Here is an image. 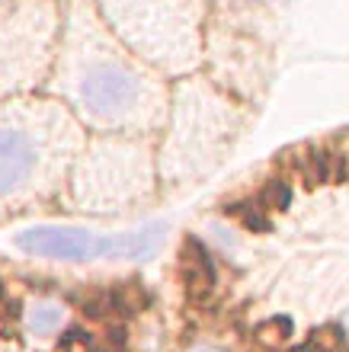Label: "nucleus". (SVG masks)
<instances>
[{
  "instance_id": "obj_1",
  "label": "nucleus",
  "mask_w": 349,
  "mask_h": 352,
  "mask_svg": "<svg viewBox=\"0 0 349 352\" xmlns=\"http://www.w3.org/2000/svg\"><path fill=\"white\" fill-rule=\"evenodd\" d=\"M164 228L147 224L141 231L125 234H96L87 228H58V224H42L17 234V247L36 256H52V260H141L157 247Z\"/></svg>"
},
{
  "instance_id": "obj_2",
  "label": "nucleus",
  "mask_w": 349,
  "mask_h": 352,
  "mask_svg": "<svg viewBox=\"0 0 349 352\" xmlns=\"http://www.w3.org/2000/svg\"><path fill=\"white\" fill-rule=\"evenodd\" d=\"M74 93L77 102L96 119H122L138 109L145 84L129 65L116 58H87L77 67Z\"/></svg>"
},
{
  "instance_id": "obj_3",
  "label": "nucleus",
  "mask_w": 349,
  "mask_h": 352,
  "mask_svg": "<svg viewBox=\"0 0 349 352\" xmlns=\"http://www.w3.org/2000/svg\"><path fill=\"white\" fill-rule=\"evenodd\" d=\"M39 144L26 129L0 125V195H10L36 176Z\"/></svg>"
},
{
  "instance_id": "obj_4",
  "label": "nucleus",
  "mask_w": 349,
  "mask_h": 352,
  "mask_svg": "<svg viewBox=\"0 0 349 352\" xmlns=\"http://www.w3.org/2000/svg\"><path fill=\"white\" fill-rule=\"evenodd\" d=\"M183 276H186V288L193 292L195 298L205 295L211 285H215V266H211L209 253L199 241H189L183 250Z\"/></svg>"
},
{
  "instance_id": "obj_5",
  "label": "nucleus",
  "mask_w": 349,
  "mask_h": 352,
  "mask_svg": "<svg viewBox=\"0 0 349 352\" xmlns=\"http://www.w3.org/2000/svg\"><path fill=\"white\" fill-rule=\"evenodd\" d=\"M61 307L58 305H48V301H39V305L29 307V327L36 330V333H55L58 327H61Z\"/></svg>"
},
{
  "instance_id": "obj_6",
  "label": "nucleus",
  "mask_w": 349,
  "mask_h": 352,
  "mask_svg": "<svg viewBox=\"0 0 349 352\" xmlns=\"http://www.w3.org/2000/svg\"><path fill=\"white\" fill-rule=\"evenodd\" d=\"M343 349H346L343 333L337 330V327H327V330H321V333H314L311 343H304L298 352H343Z\"/></svg>"
},
{
  "instance_id": "obj_7",
  "label": "nucleus",
  "mask_w": 349,
  "mask_h": 352,
  "mask_svg": "<svg viewBox=\"0 0 349 352\" xmlns=\"http://www.w3.org/2000/svg\"><path fill=\"white\" fill-rule=\"evenodd\" d=\"M0 298H3V285H0Z\"/></svg>"
},
{
  "instance_id": "obj_8",
  "label": "nucleus",
  "mask_w": 349,
  "mask_h": 352,
  "mask_svg": "<svg viewBox=\"0 0 349 352\" xmlns=\"http://www.w3.org/2000/svg\"><path fill=\"white\" fill-rule=\"evenodd\" d=\"M199 352H211V349H199Z\"/></svg>"
}]
</instances>
